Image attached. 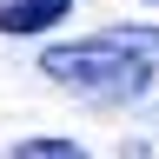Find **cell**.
Listing matches in <instances>:
<instances>
[{"label": "cell", "mask_w": 159, "mask_h": 159, "mask_svg": "<svg viewBox=\"0 0 159 159\" xmlns=\"http://www.w3.org/2000/svg\"><path fill=\"white\" fill-rule=\"evenodd\" d=\"M40 73L80 99H139L159 73V27H106L40 53Z\"/></svg>", "instance_id": "obj_1"}, {"label": "cell", "mask_w": 159, "mask_h": 159, "mask_svg": "<svg viewBox=\"0 0 159 159\" xmlns=\"http://www.w3.org/2000/svg\"><path fill=\"white\" fill-rule=\"evenodd\" d=\"M73 13V0H0V33H40L60 27Z\"/></svg>", "instance_id": "obj_2"}, {"label": "cell", "mask_w": 159, "mask_h": 159, "mask_svg": "<svg viewBox=\"0 0 159 159\" xmlns=\"http://www.w3.org/2000/svg\"><path fill=\"white\" fill-rule=\"evenodd\" d=\"M13 159H93L86 146H73V139H20Z\"/></svg>", "instance_id": "obj_3"}]
</instances>
